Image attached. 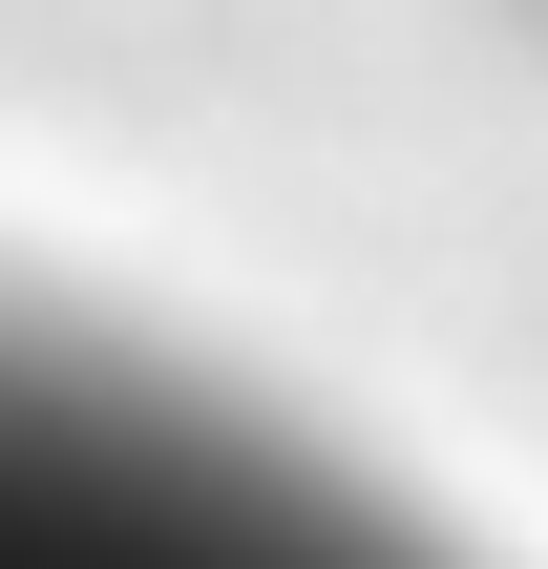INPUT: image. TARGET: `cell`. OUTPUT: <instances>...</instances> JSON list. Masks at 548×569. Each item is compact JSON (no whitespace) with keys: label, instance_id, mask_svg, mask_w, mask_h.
I'll use <instances>...</instances> for the list:
<instances>
[{"label":"cell","instance_id":"1","mask_svg":"<svg viewBox=\"0 0 548 569\" xmlns=\"http://www.w3.org/2000/svg\"><path fill=\"white\" fill-rule=\"evenodd\" d=\"M0 569H486L317 401L0 274Z\"/></svg>","mask_w":548,"mask_h":569}]
</instances>
